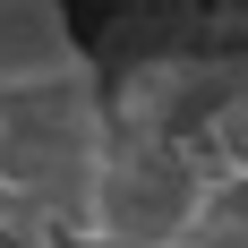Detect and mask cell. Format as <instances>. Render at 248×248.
I'll list each match as a JSON object with an SVG mask.
<instances>
[{
    "mask_svg": "<svg viewBox=\"0 0 248 248\" xmlns=\"http://www.w3.org/2000/svg\"><path fill=\"white\" fill-rule=\"evenodd\" d=\"M205 163H214L223 180H248V86H240V94L223 103V111H214V137H205Z\"/></svg>",
    "mask_w": 248,
    "mask_h": 248,
    "instance_id": "2",
    "label": "cell"
},
{
    "mask_svg": "<svg viewBox=\"0 0 248 248\" xmlns=\"http://www.w3.org/2000/svg\"><path fill=\"white\" fill-rule=\"evenodd\" d=\"M69 77H86L69 17L51 0H0V111H17V103L51 94Z\"/></svg>",
    "mask_w": 248,
    "mask_h": 248,
    "instance_id": "1",
    "label": "cell"
}]
</instances>
